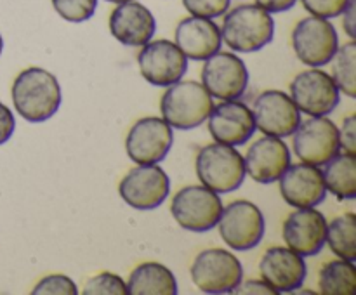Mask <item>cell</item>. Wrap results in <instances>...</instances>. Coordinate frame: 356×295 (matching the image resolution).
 I'll use <instances>...</instances> for the list:
<instances>
[{
  "mask_svg": "<svg viewBox=\"0 0 356 295\" xmlns=\"http://www.w3.org/2000/svg\"><path fill=\"white\" fill-rule=\"evenodd\" d=\"M10 96L17 113L30 124L51 120L63 101L61 85L54 73L38 66L23 69L14 78Z\"/></svg>",
  "mask_w": 356,
  "mask_h": 295,
  "instance_id": "cell-1",
  "label": "cell"
},
{
  "mask_svg": "<svg viewBox=\"0 0 356 295\" xmlns=\"http://www.w3.org/2000/svg\"><path fill=\"white\" fill-rule=\"evenodd\" d=\"M221 26V38L235 52H257L275 37V21L268 10L257 3H242L226 10Z\"/></svg>",
  "mask_w": 356,
  "mask_h": 295,
  "instance_id": "cell-2",
  "label": "cell"
},
{
  "mask_svg": "<svg viewBox=\"0 0 356 295\" xmlns=\"http://www.w3.org/2000/svg\"><path fill=\"white\" fill-rule=\"evenodd\" d=\"M214 101L200 82L184 80L167 87L160 101V111L167 124L177 130H190L207 121Z\"/></svg>",
  "mask_w": 356,
  "mask_h": 295,
  "instance_id": "cell-3",
  "label": "cell"
},
{
  "mask_svg": "<svg viewBox=\"0 0 356 295\" xmlns=\"http://www.w3.org/2000/svg\"><path fill=\"white\" fill-rule=\"evenodd\" d=\"M195 169L200 183L218 194L236 191L247 176L242 153L235 146L222 142H212L202 148L197 155Z\"/></svg>",
  "mask_w": 356,
  "mask_h": 295,
  "instance_id": "cell-4",
  "label": "cell"
},
{
  "mask_svg": "<svg viewBox=\"0 0 356 295\" xmlns=\"http://www.w3.org/2000/svg\"><path fill=\"white\" fill-rule=\"evenodd\" d=\"M221 212V196L204 184L183 187L174 194L170 203L174 221L191 233H207L214 229Z\"/></svg>",
  "mask_w": 356,
  "mask_h": 295,
  "instance_id": "cell-5",
  "label": "cell"
},
{
  "mask_svg": "<svg viewBox=\"0 0 356 295\" xmlns=\"http://www.w3.org/2000/svg\"><path fill=\"white\" fill-rule=\"evenodd\" d=\"M190 274L204 294H232L243 280V267L229 250L207 248L195 257Z\"/></svg>",
  "mask_w": 356,
  "mask_h": 295,
  "instance_id": "cell-6",
  "label": "cell"
},
{
  "mask_svg": "<svg viewBox=\"0 0 356 295\" xmlns=\"http://www.w3.org/2000/svg\"><path fill=\"white\" fill-rule=\"evenodd\" d=\"M218 226L222 242L238 252L256 248L266 231L263 212L249 200H235L222 207Z\"/></svg>",
  "mask_w": 356,
  "mask_h": 295,
  "instance_id": "cell-7",
  "label": "cell"
},
{
  "mask_svg": "<svg viewBox=\"0 0 356 295\" xmlns=\"http://www.w3.org/2000/svg\"><path fill=\"white\" fill-rule=\"evenodd\" d=\"M337 47V31L325 17L308 16L299 21L292 30V49L299 61L309 68H322L329 65Z\"/></svg>",
  "mask_w": 356,
  "mask_h": 295,
  "instance_id": "cell-8",
  "label": "cell"
},
{
  "mask_svg": "<svg viewBox=\"0 0 356 295\" xmlns=\"http://www.w3.org/2000/svg\"><path fill=\"white\" fill-rule=\"evenodd\" d=\"M202 85L207 89L212 99H240L249 87V69L236 54L218 51L205 59Z\"/></svg>",
  "mask_w": 356,
  "mask_h": 295,
  "instance_id": "cell-9",
  "label": "cell"
},
{
  "mask_svg": "<svg viewBox=\"0 0 356 295\" xmlns=\"http://www.w3.org/2000/svg\"><path fill=\"white\" fill-rule=\"evenodd\" d=\"M170 179L156 163L138 165L129 170L118 184V194L136 210H153L167 200Z\"/></svg>",
  "mask_w": 356,
  "mask_h": 295,
  "instance_id": "cell-10",
  "label": "cell"
},
{
  "mask_svg": "<svg viewBox=\"0 0 356 295\" xmlns=\"http://www.w3.org/2000/svg\"><path fill=\"white\" fill-rule=\"evenodd\" d=\"M292 148L301 162L325 165L341 151L339 128L327 117L308 118L292 134Z\"/></svg>",
  "mask_w": 356,
  "mask_h": 295,
  "instance_id": "cell-11",
  "label": "cell"
},
{
  "mask_svg": "<svg viewBox=\"0 0 356 295\" xmlns=\"http://www.w3.org/2000/svg\"><path fill=\"white\" fill-rule=\"evenodd\" d=\"M138 65L141 76L155 87H169L179 82L188 71V58L183 54L176 42L149 40L138 54Z\"/></svg>",
  "mask_w": 356,
  "mask_h": 295,
  "instance_id": "cell-12",
  "label": "cell"
},
{
  "mask_svg": "<svg viewBox=\"0 0 356 295\" xmlns=\"http://www.w3.org/2000/svg\"><path fill=\"white\" fill-rule=\"evenodd\" d=\"M291 97L301 113L327 117L339 104L341 90L329 73L320 68H309L291 82Z\"/></svg>",
  "mask_w": 356,
  "mask_h": 295,
  "instance_id": "cell-13",
  "label": "cell"
},
{
  "mask_svg": "<svg viewBox=\"0 0 356 295\" xmlns=\"http://www.w3.org/2000/svg\"><path fill=\"white\" fill-rule=\"evenodd\" d=\"M174 142L172 127L163 118H139L125 137V151L138 165L159 163L169 155Z\"/></svg>",
  "mask_w": 356,
  "mask_h": 295,
  "instance_id": "cell-14",
  "label": "cell"
},
{
  "mask_svg": "<svg viewBox=\"0 0 356 295\" xmlns=\"http://www.w3.org/2000/svg\"><path fill=\"white\" fill-rule=\"evenodd\" d=\"M256 128L273 137H289L301 124V111L284 90H264L252 106Z\"/></svg>",
  "mask_w": 356,
  "mask_h": 295,
  "instance_id": "cell-15",
  "label": "cell"
},
{
  "mask_svg": "<svg viewBox=\"0 0 356 295\" xmlns=\"http://www.w3.org/2000/svg\"><path fill=\"white\" fill-rule=\"evenodd\" d=\"M282 236L289 248L302 257H312L325 246L327 219L315 207L296 208L284 221Z\"/></svg>",
  "mask_w": 356,
  "mask_h": 295,
  "instance_id": "cell-16",
  "label": "cell"
},
{
  "mask_svg": "<svg viewBox=\"0 0 356 295\" xmlns=\"http://www.w3.org/2000/svg\"><path fill=\"white\" fill-rule=\"evenodd\" d=\"M259 273L277 294H292L302 287L308 267L305 257L289 246H271L261 257Z\"/></svg>",
  "mask_w": 356,
  "mask_h": 295,
  "instance_id": "cell-17",
  "label": "cell"
},
{
  "mask_svg": "<svg viewBox=\"0 0 356 295\" xmlns=\"http://www.w3.org/2000/svg\"><path fill=\"white\" fill-rule=\"evenodd\" d=\"M207 124L212 139L229 146L245 144L256 132L252 110L238 99L222 101L212 106Z\"/></svg>",
  "mask_w": 356,
  "mask_h": 295,
  "instance_id": "cell-18",
  "label": "cell"
},
{
  "mask_svg": "<svg viewBox=\"0 0 356 295\" xmlns=\"http://www.w3.org/2000/svg\"><path fill=\"white\" fill-rule=\"evenodd\" d=\"M280 194L294 208L316 207L327 196L322 169L312 163H294L280 176Z\"/></svg>",
  "mask_w": 356,
  "mask_h": 295,
  "instance_id": "cell-19",
  "label": "cell"
},
{
  "mask_svg": "<svg viewBox=\"0 0 356 295\" xmlns=\"http://www.w3.org/2000/svg\"><path fill=\"white\" fill-rule=\"evenodd\" d=\"M111 35L115 40L127 47H143L153 38L156 21L152 10L136 0L117 3L108 19Z\"/></svg>",
  "mask_w": 356,
  "mask_h": 295,
  "instance_id": "cell-20",
  "label": "cell"
},
{
  "mask_svg": "<svg viewBox=\"0 0 356 295\" xmlns=\"http://www.w3.org/2000/svg\"><path fill=\"white\" fill-rule=\"evenodd\" d=\"M291 165V149L282 137L264 135L249 148L245 156L247 176L259 184H271L280 179Z\"/></svg>",
  "mask_w": 356,
  "mask_h": 295,
  "instance_id": "cell-21",
  "label": "cell"
},
{
  "mask_svg": "<svg viewBox=\"0 0 356 295\" xmlns=\"http://www.w3.org/2000/svg\"><path fill=\"white\" fill-rule=\"evenodd\" d=\"M176 45L191 61H205L221 51V28L209 17L188 16L176 26Z\"/></svg>",
  "mask_w": 356,
  "mask_h": 295,
  "instance_id": "cell-22",
  "label": "cell"
},
{
  "mask_svg": "<svg viewBox=\"0 0 356 295\" xmlns=\"http://www.w3.org/2000/svg\"><path fill=\"white\" fill-rule=\"evenodd\" d=\"M177 292L176 274L160 262H143L129 274V295H176Z\"/></svg>",
  "mask_w": 356,
  "mask_h": 295,
  "instance_id": "cell-23",
  "label": "cell"
},
{
  "mask_svg": "<svg viewBox=\"0 0 356 295\" xmlns=\"http://www.w3.org/2000/svg\"><path fill=\"white\" fill-rule=\"evenodd\" d=\"M322 167L327 191H330L337 200H355L356 155L339 151Z\"/></svg>",
  "mask_w": 356,
  "mask_h": 295,
  "instance_id": "cell-24",
  "label": "cell"
},
{
  "mask_svg": "<svg viewBox=\"0 0 356 295\" xmlns=\"http://www.w3.org/2000/svg\"><path fill=\"white\" fill-rule=\"evenodd\" d=\"M318 290L322 295H355V262L344 259L329 260L318 271Z\"/></svg>",
  "mask_w": 356,
  "mask_h": 295,
  "instance_id": "cell-25",
  "label": "cell"
},
{
  "mask_svg": "<svg viewBox=\"0 0 356 295\" xmlns=\"http://www.w3.org/2000/svg\"><path fill=\"white\" fill-rule=\"evenodd\" d=\"M325 243L339 259L356 260V215L353 212L337 215L327 222Z\"/></svg>",
  "mask_w": 356,
  "mask_h": 295,
  "instance_id": "cell-26",
  "label": "cell"
},
{
  "mask_svg": "<svg viewBox=\"0 0 356 295\" xmlns=\"http://www.w3.org/2000/svg\"><path fill=\"white\" fill-rule=\"evenodd\" d=\"M332 61V80L337 89L348 97H356V44L350 40L343 47H337Z\"/></svg>",
  "mask_w": 356,
  "mask_h": 295,
  "instance_id": "cell-27",
  "label": "cell"
},
{
  "mask_svg": "<svg viewBox=\"0 0 356 295\" xmlns=\"http://www.w3.org/2000/svg\"><path fill=\"white\" fill-rule=\"evenodd\" d=\"M56 12L68 23H83L96 12L97 0H51Z\"/></svg>",
  "mask_w": 356,
  "mask_h": 295,
  "instance_id": "cell-28",
  "label": "cell"
},
{
  "mask_svg": "<svg viewBox=\"0 0 356 295\" xmlns=\"http://www.w3.org/2000/svg\"><path fill=\"white\" fill-rule=\"evenodd\" d=\"M83 295H127V283L118 274L104 271L87 281Z\"/></svg>",
  "mask_w": 356,
  "mask_h": 295,
  "instance_id": "cell-29",
  "label": "cell"
},
{
  "mask_svg": "<svg viewBox=\"0 0 356 295\" xmlns=\"http://www.w3.org/2000/svg\"><path fill=\"white\" fill-rule=\"evenodd\" d=\"M33 295H76L79 288H76L75 281L66 274H49L44 276L35 288L31 290Z\"/></svg>",
  "mask_w": 356,
  "mask_h": 295,
  "instance_id": "cell-30",
  "label": "cell"
},
{
  "mask_svg": "<svg viewBox=\"0 0 356 295\" xmlns=\"http://www.w3.org/2000/svg\"><path fill=\"white\" fill-rule=\"evenodd\" d=\"M229 3L232 0H183V6L191 16L209 17V19L222 16L229 9Z\"/></svg>",
  "mask_w": 356,
  "mask_h": 295,
  "instance_id": "cell-31",
  "label": "cell"
},
{
  "mask_svg": "<svg viewBox=\"0 0 356 295\" xmlns=\"http://www.w3.org/2000/svg\"><path fill=\"white\" fill-rule=\"evenodd\" d=\"M301 2L312 16L330 19V17L341 16L350 0H301Z\"/></svg>",
  "mask_w": 356,
  "mask_h": 295,
  "instance_id": "cell-32",
  "label": "cell"
},
{
  "mask_svg": "<svg viewBox=\"0 0 356 295\" xmlns=\"http://www.w3.org/2000/svg\"><path fill=\"white\" fill-rule=\"evenodd\" d=\"M339 144L344 153L356 155V115L344 118L339 130Z\"/></svg>",
  "mask_w": 356,
  "mask_h": 295,
  "instance_id": "cell-33",
  "label": "cell"
},
{
  "mask_svg": "<svg viewBox=\"0 0 356 295\" xmlns=\"http://www.w3.org/2000/svg\"><path fill=\"white\" fill-rule=\"evenodd\" d=\"M236 295H277V292L261 278V280H247L240 281L238 287L232 292Z\"/></svg>",
  "mask_w": 356,
  "mask_h": 295,
  "instance_id": "cell-34",
  "label": "cell"
},
{
  "mask_svg": "<svg viewBox=\"0 0 356 295\" xmlns=\"http://www.w3.org/2000/svg\"><path fill=\"white\" fill-rule=\"evenodd\" d=\"M14 128H16L14 113L9 110V106L0 103V144H3V142H7L13 137Z\"/></svg>",
  "mask_w": 356,
  "mask_h": 295,
  "instance_id": "cell-35",
  "label": "cell"
},
{
  "mask_svg": "<svg viewBox=\"0 0 356 295\" xmlns=\"http://www.w3.org/2000/svg\"><path fill=\"white\" fill-rule=\"evenodd\" d=\"M341 14H343L344 31H346V35L351 38V40H355V37H356V0H350Z\"/></svg>",
  "mask_w": 356,
  "mask_h": 295,
  "instance_id": "cell-36",
  "label": "cell"
},
{
  "mask_svg": "<svg viewBox=\"0 0 356 295\" xmlns=\"http://www.w3.org/2000/svg\"><path fill=\"white\" fill-rule=\"evenodd\" d=\"M296 2L298 0H256V3L259 7H263L264 10H268V12H285V10L292 9V7L296 6Z\"/></svg>",
  "mask_w": 356,
  "mask_h": 295,
  "instance_id": "cell-37",
  "label": "cell"
},
{
  "mask_svg": "<svg viewBox=\"0 0 356 295\" xmlns=\"http://www.w3.org/2000/svg\"><path fill=\"white\" fill-rule=\"evenodd\" d=\"M106 2H111V3H122V2H129V0H106Z\"/></svg>",
  "mask_w": 356,
  "mask_h": 295,
  "instance_id": "cell-38",
  "label": "cell"
},
{
  "mask_svg": "<svg viewBox=\"0 0 356 295\" xmlns=\"http://www.w3.org/2000/svg\"><path fill=\"white\" fill-rule=\"evenodd\" d=\"M2 49H3V40H2V35H0V54H2Z\"/></svg>",
  "mask_w": 356,
  "mask_h": 295,
  "instance_id": "cell-39",
  "label": "cell"
}]
</instances>
